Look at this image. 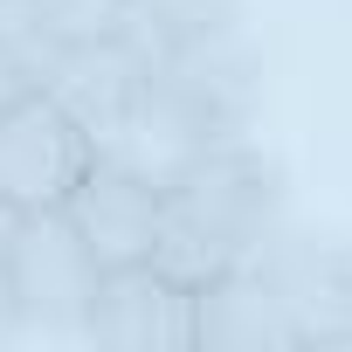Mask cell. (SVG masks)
<instances>
[{
    "mask_svg": "<svg viewBox=\"0 0 352 352\" xmlns=\"http://www.w3.org/2000/svg\"><path fill=\"white\" fill-rule=\"evenodd\" d=\"M214 28H242V0H124V35L138 42V56L180 49Z\"/></svg>",
    "mask_w": 352,
    "mask_h": 352,
    "instance_id": "8fae6325",
    "label": "cell"
},
{
    "mask_svg": "<svg viewBox=\"0 0 352 352\" xmlns=\"http://www.w3.org/2000/svg\"><path fill=\"white\" fill-rule=\"evenodd\" d=\"M83 345H97V352H194V290L180 276H166L159 263L97 270Z\"/></svg>",
    "mask_w": 352,
    "mask_h": 352,
    "instance_id": "5b68a950",
    "label": "cell"
},
{
    "mask_svg": "<svg viewBox=\"0 0 352 352\" xmlns=\"http://www.w3.org/2000/svg\"><path fill=\"white\" fill-rule=\"evenodd\" d=\"M14 221H21V208H8V201H0V263H8V242H14Z\"/></svg>",
    "mask_w": 352,
    "mask_h": 352,
    "instance_id": "5bb4252c",
    "label": "cell"
},
{
    "mask_svg": "<svg viewBox=\"0 0 352 352\" xmlns=\"http://www.w3.org/2000/svg\"><path fill=\"white\" fill-rule=\"evenodd\" d=\"M28 90H35V83L21 76V63L8 56V42H0V104H14V97H28Z\"/></svg>",
    "mask_w": 352,
    "mask_h": 352,
    "instance_id": "7c38bea8",
    "label": "cell"
},
{
    "mask_svg": "<svg viewBox=\"0 0 352 352\" xmlns=\"http://www.w3.org/2000/svg\"><path fill=\"white\" fill-rule=\"evenodd\" d=\"M256 263L297 324V352H352V249L345 242L276 228Z\"/></svg>",
    "mask_w": 352,
    "mask_h": 352,
    "instance_id": "8992f818",
    "label": "cell"
},
{
    "mask_svg": "<svg viewBox=\"0 0 352 352\" xmlns=\"http://www.w3.org/2000/svg\"><path fill=\"white\" fill-rule=\"evenodd\" d=\"M21 338V318H14V304H8V283H0V345H14Z\"/></svg>",
    "mask_w": 352,
    "mask_h": 352,
    "instance_id": "4fadbf2b",
    "label": "cell"
},
{
    "mask_svg": "<svg viewBox=\"0 0 352 352\" xmlns=\"http://www.w3.org/2000/svg\"><path fill=\"white\" fill-rule=\"evenodd\" d=\"M118 28H124V0H0V42L35 90L69 49Z\"/></svg>",
    "mask_w": 352,
    "mask_h": 352,
    "instance_id": "30bf717a",
    "label": "cell"
},
{
    "mask_svg": "<svg viewBox=\"0 0 352 352\" xmlns=\"http://www.w3.org/2000/svg\"><path fill=\"white\" fill-rule=\"evenodd\" d=\"M194 352H297V324L263 263H242L194 290Z\"/></svg>",
    "mask_w": 352,
    "mask_h": 352,
    "instance_id": "9c48e42d",
    "label": "cell"
},
{
    "mask_svg": "<svg viewBox=\"0 0 352 352\" xmlns=\"http://www.w3.org/2000/svg\"><path fill=\"white\" fill-rule=\"evenodd\" d=\"M97 145L42 97H14V104H0V201L8 208H63V194L76 187V173Z\"/></svg>",
    "mask_w": 352,
    "mask_h": 352,
    "instance_id": "52a82bcc",
    "label": "cell"
},
{
    "mask_svg": "<svg viewBox=\"0 0 352 352\" xmlns=\"http://www.w3.org/2000/svg\"><path fill=\"white\" fill-rule=\"evenodd\" d=\"M97 256L83 249V235L69 228L63 208H28L14 221L8 263H0V283H8V304L21 318V338H83L90 297H97Z\"/></svg>",
    "mask_w": 352,
    "mask_h": 352,
    "instance_id": "3957f363",
    "label": "cell"
},
{
    "mask_svg": "<svg viewBox=\"0 0 352 352\" xmlns=\"http://www.w3.org/2000/svg\"><path fill=\"white\" fill-rule=\"evenodd\" d=\"M138 76H145V56L138 42L118 28V35H97L83 49H69L49 76H42V97L90 138V145H111L131 118V97H138Z\"/></svg>",
    "mask_w": 352,
    "mask_h": 352,
    "instance_id": "ba28073f",
    "label": "cell"
},
{
    "mask_svg": "<svg viewBox=\"0 0 352 352\" xmlns=\"http://www.w3.org/2000/svg\"><path fill=\"white\" fill-rule=\"evenodd\" d=\"M63 214L69 228L83 235V249L118 270V263H152V242H159V173H145L138 159L97 145L76 173V187L63 194Z\"/></svg>",
    "mask_w": 352,
    "mask_h": 352,
    "instance_id": "277c9868",
    "label": "cell"
},
{
    "mask_svg": "<svg viewBox=\"0 0 352 352\" xmlns=\"http://www.w3.org/2000/svg\"><path fill=\"white\" fill-rule=\"evenodd\" d=\"M283 228V166L249 138H214L159 173V242L152 263L187 290L256 263Z\"/></svg>",
    "mask_w": 352,
    "mask_h": 352,
    "instance_id": "6da1fadb",
    "label": "cell"
},
{
    "mask_svg": "<svg viewBox=\"0 0 352 352\" xmlns=\"http://www.w3.org/2000/svg\"><path fill=\"white\" fill-rule=\"evenodd\" d=\"M256 111H263V63L242 28H214L145 56L131 118L111 138V152L138 159L145 173H166L214 138H249Z\"/></svg>",
    "mask_w": 352,
    "mask_h": 352,
    "instance_id": "7a4b0ae2",
    "label": "cell"
}]
</instances>
